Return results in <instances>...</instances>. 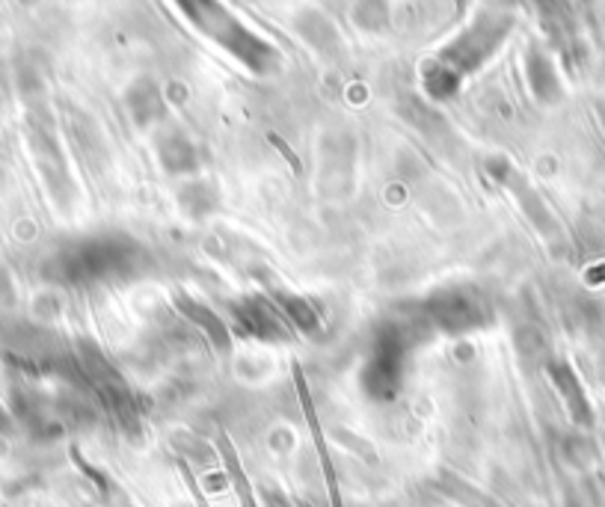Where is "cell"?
I'll return each mask as SVG.
<instances>
[{"instance_id": "cell-1", "label": "cell", "mask_w": 605, "mask_h": 507, "mask_svg": "<svg viewBox=\"0 0 605 507\" xmlns=\"http://www.w3.org/2000/svg\"><path fill=\"white\" fill-rule=\"evenodd\" d=\"M220 448H222V460H226V466H229L231 480H235V487H238L240 505H244V507H258L256 505V496H252V489H249L247 475L240 471V463H238V457H235V448H231V445L226 443V439H220Z\"/></svg>"}, {"instance_id": "cell-2", "label": "cell", "mask_w": 605, "mask_h": 507, "mask_svg": "<svg viewBox=\"0 0 605 507\" xmlns=\"http://www.w3.org/2000/svg\"><path fill=\"white\" fill-rule=\"evenodd\" d=\"M265 498H267V507H288V501H285L282 496H276L274 489H267Z\"/></svg>"}]
</instances>
